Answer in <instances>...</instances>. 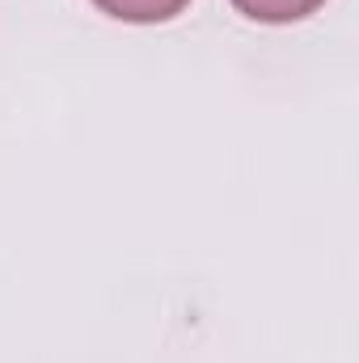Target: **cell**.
<instances>
[{
    "instance_id": "cell-1",
    "label": "cell",
    "mask_w": 359,
    "mask_h": 363,
    "mask_svg": "<svg viewBox=\"0 0 359 363\" xmlns=\"http://www.w3.org/2000/svg\"><path fill=\"white\" fill-rule=\"evenodd\" d=\"M106 17L114 21H136V26H157V21H170L178 17L190 0H93Z\"/></svg>"
},
{
    "instance_id": "cell-2",
    "label": "cell",
    "mask_w": 359,
    "mask_h": 363,
    "mask_svg": "<svg viewBox=\"0 0 359 363\" xmlns=\"http://www.w3.org/2000/svg\"><path fill=\"white\" fill-rule=\"evenodd\" d=\"M326 0H233V9L250 21H267V26H287V21H304L309 13H317Z\"/></svg>"
}]
</instances>
